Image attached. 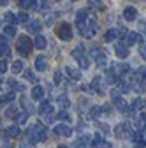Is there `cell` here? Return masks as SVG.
Wrapping results in <instances>:
<instances>
[{"instance_id":"cell-29","label":"cell","mask_w":146,"mask_h":148,"mask_svg":"<svg viewBox=\"0 0 146 148\" xmlns=\"http://www.w3.org/2000/svg\"><path fill=\"white\" fill-rule=\"evenodd\" d=\"M21 106L25 108V111H27L28 115H30V113H33V111H35V109H33V106L30 104V101H28L27 97H23V99H21Z\"/></svg>"},{"instance_id":"cell-48","label":"cell","mask_w":146,"mask_h":148,"mask_svg":"<svg viewBox=\"0 0 146 148\" xmlns=\"http://www.w3.org/2000/svg\"><path fill=\"white\" fill-rule=\"evenodd\" d=\"M0 2H2V5H7V4H9V0H0Z\"/></svg>"},{"instance_id":"cell-41","label":"cell","mask_w":146,"mask_h":148,"mask_svg":"<svg viewBox=\"0 0 146 148\" xmlns=\"http://www.w3.org/2000/svg\"><path fill=\"white\" fill-rule=\"evenodd\" d=\"M49 5H51V4H49V2H46V0H44V2H41V12H44V14H46V11L49 9Z\"/></svg>"},{"instance_id":"cell-2","label":"cell","mask_w":146,"mask_h":148,"mask_svg":"<svg viewBox=\"0 0 146 148\" xmlns=\"http://www.w3.org/2000/svg\"><path fill=\"white\" fill-rule=\"evenodd\" d=\"M130 88L139 92V94L146 92V67H141L134 72V76L130 79Z\"/></svg>"},{"instance_id":"cell-1","label":"cell","mask_w":146,"mask_h":148,"mask_svg":"<svg viewBox=\"0 0 146 148\" xmlns=\"http://www.w3.org/2000/svg\"><path fill=\"white\" fill-rule=\"evenodd\" d=\"M27 138L30 139V143H39V141H46L48 139V129L42 122H35L28 127L27 131Z\"/></svg>"},{"instance_id":"cell-7","label":"cell","mask_w":146,"mask_h":148,"mask_svg":"<svg viewBox=\"0 0 146 148\" xmlns=\"http://www.w3.org/2000/svg\"><path fill=\"white\" fill-rule=\"evenodd\" d=\"M116 136L118 138H121V139H132L134 138V131L129 127V123H120L118 127H116Z\"/></svg>"},{"instance_id":"cell-36","label":"cell","mask_w":146,"mask_h":148,"mask_svg":"<svg viewBox=\"0 0 146 148\" xmlns=\"http://www.w3.org/2000/svg\"><path fill=\"white\" fill-rule=\"evenodd\" d=\"M7 85H9V86H11L12 90H18V92H23V88H25L23 85H18V83H16L14 79H9V81H7Z\"/></svg>"},{"instance_id":"cell-12","label":"cell","mask_w":146,"mask_h":148,"mask_svg":"<svg viewBox=\"0 0 146 148\" xmlns=\"http://www.w3.org/2000/svg\"><path fill=\"white\" fill-rule=\"evenodd\" d=\"M115 53H116L118 58H127L129 57V48H127V44H123V42H116Z\"/></svg>"},{"instance_id":"cell-31","label":"cell","mask_w":146,"mask_h":148,"mask_svg":"<svg viewBox=\"0 0 146 148\" xmlns=\"http://www.w3.org/2000/svg\"><path fill=\"white\" fill-rule=\"evenodd\" d=\"M23 67H25V65H23L21 60H16V62L12 64V69H11V71H12L14 74H18V72H21V71H23Z\"/></svg>"},{"instance_id":"cell-49","label":"cell","mask_w":146,"mask_h":148,"mask_svg":"<svg viewBox=\"0 0 146 148\" xmlns=\"http://www.w3.org/2000/svg\"><path fill=\"white\" fill-rule=\"evenodd\" d=\"M58 148H67V146H65V145H60V146H58Z\"/></svg>"},{"instance_id":"cell-3","label":"cell","mask_w":146,"mask_h":148,"mask_svg":"<svg viewBox=\"0 0 146 148\" xmlns=\"http://www.w3.org/2000/svg\"><path fill=\"white\" fill-rule=\"evenodd\" d=\"M32 46H33V41L30 39L28 35H20L16 41V49L18 53L21 55V57H28V55L32 53Z\"/></svg>"},{"instance_id":"cell-15","label":"cell","mask_w":146,"mask_h":148,"mask_svg":"<svg viewBox=\"0 0 146 148\" xmlns=\"http://www.w3.org/2000/svg\"><path fill=\"white\" fill-rule=\"evenodd\" d=\"M20 125H9L7 129H5V131H4V136L5 138H18V136H20Z\"/></svg>"},{"instance_id":"cell-18","label":"cell","mask_w":146,"mask_h":148,"mask_svg":"<svg viewBox=\"0 0 146 148\" xmlns=\"http://www.w3.org/2000/svg\"><path fill=\"white\" fill-rule=\"evenodd\" d=\"M42 97H44V88L41 85H35L32 88V99L33 101H42Z\"/></svg>"},{"instance_id":"cell-27","label":"cell","mask_w":146,"mask_h":148,"mask_svg":"<svg viewBox=\"0 0 146 148\" xmlns=\"http://www.w3.org/2000/svg\"><path fill=\"white\" fill-rule=\"evenodd\" d=\"M20 5L23 9H35L37 5V0H20Z\"/></svg>"},{"instance_id":"cell-38","label":"cell","mask_w":146,"mask_h":148,"mask_svg":"<svg viewBox=\"0 0 146 148\" xmlns=\"http://www.w3.org/2000/svg\"><path fill=\"white\" fill-rule=\"evenodd\" d=\"M18 23H28V14L27 12H20L18 14Z\"/></svg>"},{"instance_id":"cell-45","label":"cell","mask_w":146,"mask_h":148,"mask_svg":"<svg viewBox=\"0 0 146 148\" xmlns=\"http://www.w3.org/2000/svg\"><path fill=\"white\" fill-rule=\"evenodd\" d=\"M58 118H62V120H69V113H65V111L62 109V113H58Z\"/></svg>"},{"instance_id":"cell-51","label":"cell","mask_w":146,"mask_h":148,"mask_svg":"<svg viewBox=\"0 0 146 148\" xmlns=\"http://www.w3.org/2000/svg\"><path fill=\"white\" fill-rule=\"evenodd\" d=\"M143 134H144V138H146V129H144V131H143Z\"/></svg>"},{"instance_id":"cell-42","label":"cell","mask_w":146,"mask_h":148,"mask_svg":"<svg viewBox=\"0 0 146 148\" xmlns=\"http://www.w3.org/2000/svg\"><path fill=\"white\" fill-rule=\"evenodd\" d=\"M20 148H35V146H33V143H30V141H21Z\"/></svg>"},{"instance_id":"cell-13","label":"cell","mask_w":146,"mask_h":148,"mask_svg":"<svg viewBox=\"0 0 146 148\" xmlns=\"http://www.w3.org/2000/svg\"><path fill=\"white\" fill-rule=\"evenodd\" d=\"M123 18H125L127 21H134L136 18H137V9H136V7H132V5L125 7V9H123Z\"/></svg>"},{"instance_id":"cell-26","label":"cell","mask_w":146,"mask_h":148,"mask_svg":"<svg viewBox=\"0 0 146 148\" xmlns=\"http://www.w3.org/2000/svg\"><path fill=\"white\" fill-rule=\"evenodd\" d=\"M4 21H5L7 25H14V23H18V16L12 14V12H5V14H4Z\"/></svg>"},{"instance_id":"cell-9","label":"cell","mask_w":146,"mask_h":148,"mask_svg":"<svg viewBox=\"0 0 146 148\" xmlns=\"http://www.w3.org/2000/svg\"><path fill=\"white\" fill-rule=\"evenodd\" d=\"M53 132H55V136H63V138H69L70 134H72V129H70V125H67V123H58V125H55V129H53Z\"/></svg>"},{"instance_id":"cell-44","label":"cell","mask_w":146,"mask_h":148,"mask_svg":"<svg viewBox=\"0 0 146 148\" xmlns=\"http://www.w3.org/2000/svg\"><path fill=\"white\" fill-rule=\"evenodd\" d=\"M0 71H2V74L7 71V64H5V60H4V58H2V62H0Z\"/></svg>"},{"instance_id":"cell-14","label":"cell","mask_w":146,"mask_h":148,"mask_svg":"<svg viewBox=\"0 0 146 148\" xmlns=\"http://www.w3.org/2000/svg\"><path fill=\"white\" fill-rule=\"evenodd\" d=\"M39 113H41L42 116H49V115L53 113V104H51L49 101H42V104H41V108H39ZM49 120H51V116H49Z\"/></svg>"},{"instance_id":"cell-25","label":"cell","mask_w":146,"mask_h":148,"mask_svg":"<svg viewBox=\"0 0 146 148\" xmlns=\"http://www.w3.org/2000/svg\"><path fill=\"white\" fill-rule=\"evenodd\" d=\"M0 51H2V55L4 57H9V53H11V48H9V44H7V39L2 35V41H0Z\"/></svg>"},{"instance_id":"cell-47","label":"cell","mask_w":146,"mask_h":148,"mask_svg":"<svg viewBox=\"0 0 146 148\" xmlns=\"http://www.w3.org/2000/svg\"><path fill=\"white\" fill-rule=\"evenodd\" d=\"M4 145H5V148H11V141H9V139H5V143H4Z\"/></svg>"},{"instance_id":"cell-40","label":"cell","mask_w":146,"mask_h":148,"mask_svg":"<svg viewBox=\"0 0 146 148\" xmlns=\"http://www.w3.org/2000/svg\"><path fill=\"white\" fill-rule=\"evenodd\" d=\"M99 115H100V108H99V106H93L92 111H90V116L95 118V116H99Z\"/></svg>"},{"instance_id":"cell-6","label":"cell","mask_w":146,"mask_h":148,"mask_svg":"<svg viewBox=\"0 0 146 148\" xmlns=\"http://www.w3.org/2000/svg\"><path fill=\"white\" fill-rule=\"evenodd\" d=\"M72 57H74L78 62H79V65L83 67V69H88L90 67V58L85 55V51H83V46H78L74 51H72Z\"/></svg>"},{"instance_id":"cell-21","label":"cell","mask_w":146,"mask_h":148,"mask_svg":"<svg viewBox=\"0 0 146 148\" xmlns=\"http://www.w3.org/2000/svg\"><path fill=\"white\" fill-rule=\"evenodd\" d=\"M113 71L118 74V76H123V74H127V72L130 71V67L127 65V64H115L113 65Z\"/></svg>"},{"instance_id":"cell-5","label":"cell","mask_w":146,"mask_h":148,"mask_svg":"<svg viewBox=\"0 0 146 148\" xmlns=\"http://www.w3.org/2000/svg\"><path fill=\"white\" fill-rule=\"evenodd\" d=\"M55 34H57V37L60 41H70L72 39V27L69 23H58L57 28H55Z\"/></svg>"},{"instance_id":"cell-8","label":"cell","mask_w":146,"mask_h":148,"mask_svg":"<svg viewBox=\"0 0 146 148\" xmlns=\"http://www.w3.org/2000/svg\"><path fill=\"white\" fill-rule=\"evenodd\" d=\"M97 30H99L97 23H95L93 20H88V21H86V25H85L79 32L83 34V37H88V39H90V37H93V35L97 34Z\"/></svg>"},{"instance_id":"cell-11","label":"cell","mask_w":146,"mask_h":148,"mask_svg":"<svg viewBox=\"0 0 146 148\" xmlns=\"http://www.w3.org/2000/svg\"><path fill=\"white\" fill-rule=\"evenodd\" d=\"M86 21H88V12H86L85 9L78 11V14H76V25H78V28H79V30L86 25Z\"/></svg>"},{"instance_id":"cell-33","label":"cell","mask_w":146,"mask_h":148,"mask_svg":"<svg viewBox=\"0 0 146 148\" xmlns=\"http://www.w3.org/2000/svg\"><path fill=\"white\" fill-rule=\"evenodd\" d=\"M137 125H139L141 131H144V129H146V113H141V115H139V118H137Z\"/></svg>"},{"instance_id":"cell-39","label":"cell","mask_w":146,"mask_h":148,"mask_svg":"<svg viewBox=\"0 0 146 148\" xmlns=\"http://www.w3.org/2000/svg\"><path fill=\"white\" fill-rule=\"evenodd\" d=\"M25 79H28V81H37V78H35V74L32 71H25Z\"/></svg>"},{"instance_id":"cell-30","label":"cell","mask_w":146,"mask_h":148,"mask_svg":"<svg viewBox=\"0 0 146 148\" xmlns=\"http://www.w3.org/2000/svg\"><path fill=\"white\" fill-rule=\"evenodd\" d=\"M4 35H5V37H14V35H16V28H14L12 25H5V27H4Z\"/></svg>"},{"instance_id":"cell-35","label":"cell","mask_w":146,"mask_h":148,"mask_svg":"<svg viewBox=\"0 0 146 148\" xmlns=\"http://www.w3.org/2000/svg\"><path fill=\"white\" fill-rule=\"evenodd\" d=\"M16 120H18V123H16V125H23V123L28 120V113H27V111H21V113H20V116H18Z\"/></svg>"},{"instance_id":"cell-23","label":"cell","mask_w":146,"mask_h":148,"mask_svg":"<svg viewBox=\"0 0 146 148\" xmlns=\"http://www.w3.org/2000/svg\"><path fill=\"white\" fill-rule=\"evenodd\" d=\"M65 71H67V74L72 78V79H81V71L79 69H74V67H65Z\"/></svg>"},{"instance_id":"cell-32","label":"cell","mask_w":146,"mask_h":148,"mask_svg":"<svg viewBox=\"0 0 146 148\" xmlns=\"http://www.w3.org/2000/svg\"><path fill=\"white\" fill-rule=\"evenodd\" d=\"M20 113H21V111H18V108H9L7 113H5V116H9V118H18V116H20Z\"/></svg>"},{"instance_id":"cell-37","label":"cell","mask_w":146,"mask_h":148,"mask_svg":"<svg viewBox=\"0 0 146 148\" xmlns=\"http://www.w3.org/2000/svg\"><path fill=\"white\" fill-rule=\"evenodd\" d=\"M11 101H14V92H9V94L2 95V104L4 102H11Z\"/></svg>"},{"instance_id":"cell-17","label":"cell","mask_w":146,"mask_h":148,"mask_svg":"<svg viewBox=\"0 0 146 148\" xmlns=\"http://www.w3.org/2000/svg\"><path fill=\"white\" fill-rule=\"evenodd\" d=\"M46 67H48L46 55H37V58H35V69L37 71H46Z\"/></svg>"},{"instance_id":"cell-46","label":"cell","mask_w":146,"mask_h":148,"mask_svg":"<svg viewBox=\"0 0 146 148\" xmlns=\"http://www.w3.org/2000/svg\"><path fill=\"white\" fill-rule=\"evenodd\" d=\"M141 57L146 60V44H141Z\"/></svg>"},{"instance_id":"cell-20","label":"cell","mask_w":146,"mask_h":148,"mask_svg":"<svg viewBox=\"0 0 146 148\" xmlns=\"http://www.w3.org/2000/svg\"><path fill=\"white\" fill-rule=\"evenodd\" d=\"M141 41V37H139V34H136V32H129L127 34V37H125V44H137Z\"/></svg>"},{"instance_id":"cell-16","label":"cell","mask_w":146,"mask_h":148,"mask_svg":"<svg viewBox=\"0 0 146 148\" xmlns=\"http://www.w3.org/2000/svg\"><path fill=\"white\" fill-rule=\"evenodd\" d=\"M41 28H42V23H41L39 20H32V21H28V25H27V30H28L30 34H39Z\"/></svg>"},{"instance_id":"cell-28","label":"cell","mask_w":146,"mask_h":148,"mask_svg":"<svg viewBox=\"0 0 146 148\" xmlns=\"http://www.w3.org/2000/svg\"><path fill=\"white\" fill-rule=\"evenodd\" d=\"M92 88L95 90V92H99V94H102L104 92V88H102V83H100V78L97 76V78H93V81H92Z\"/></svg>"},{"instance_id":"cell-24","label":"cell","mask_w":146,"mask_h":148,"mask_svg":"<svg viewBox=\"0 0 146 148\" xmlns=\"http://www.w3.org/2000/svg\"><path fill=\"white\" fill-rule=\"evenodd\" d=\"M132 109H134V111H144V109H146V101L141 99V97L136 99L134 104H132Z\"/></svg>"},{"instance_id":"cell-43","label":"cell","mask_w":146,"mask_h":148,"mask_svg":"<svg viewBox=\"0 0 146 148\" xmlns=\"http://www.w3.org/2000/svg\"><path fill=\"white\" fill-rule=\"evenodd\" d=\"M60 81H62V72L57 71V72H55V83H60Z\"/></svg>"},{"instance_id":"cell-50","label":"cell","mask_w":146,"mask_h":148,"mask_svg":"<svg viewBox=\"0 0 146 148\" xmlns=\"http://www.w3.org/2000/svg\"><path fill=\"white\" fill-rule=\"evenodd\" d=\"M136 148H146V146H143V145H139V146H136Z\"/></svg>"},{"instance_id":"cell-4","label":"cell","mask_w":146,"mask_h":148,"mask_svg":"<svg viewBox=\"0 0 146 148\" xmlns=\"http://www.w3.org/2000/svg\"><path fill=\"white\" fill-rule=\"evenodd\" d=\"M111 101H113V104L118 108V111H121V113H125V115H129V113H132V111H134L129 104L123 101V97L118 94L116 90H113V92H111Z\"/></svg>"},{"instance_id":"cell-10","label":"cell","mask_w":146,"mask_h":148,"mask_svg":"<svg viewBox=\"0 0 146 148\" xmlns=\"http://www.w3.org/2000/svg\"><path fill=\"white\" fill-rule=\"evenodd\" d=\"M92 57H93V60L97 62V65H99V67L106 65V62H107V60H106V53H104V51H100V49H97V48H95V49H92Z\"/></svg>"},{"instance_id":"cell-52","label":"cell","mask_w":146,"mask_h":148,"mask_svg":"<svg viewBox=\"0 0 146 148\" xmlns=\"http://www.w3.org/2000/svg\"><path fill=\"white\" fill-rule=\"evenodd\" d=\"M72 2H76V0H72Z\"/></svg>"},{"instance_id":"cell-22","label":"cell","mask_w":146,"mask_h":148,"mask_svg":"<svg viewBox=\"0 0 146 148\" xmlns=\"http://www.w3.org/2000/svg\"><path fill=\"white\" fill-rule=\"evenodd\" d=\"M33 46L37 48V49H44L46 46H48V41H46V37H42V35H37L33 39Z\"/></svg>"},{"instance_id":"cell-34","label":"cell","mask_w":146,"mask_h":148,"mask_svg":"<svg viewBox=\"0 0 146 148\" xmlns=\"http://www.w3.org/2000/svg\"><path fill=\"white\" fill-rule=\"evenodd\" d=\"M57 102H58V106H60L62 109H65V108H69V99H67L65 95H60V97L57 99Z\"/></svg>"},{"instance_id":"cell-19","label":"cell","mask_w":146,"mask_h":148,"mask_svg":"<svg viewBox=\"0 0 146 148\" xmlns=\"http://www.w3.org/2000/svg\"><path fill=\"white\" fill-rule=\"evenodd\" d=\"M118 35H120L118 28H109V30L104 34V41H106V42H113V41H116Z\"/></svg>"}]
</instances>
